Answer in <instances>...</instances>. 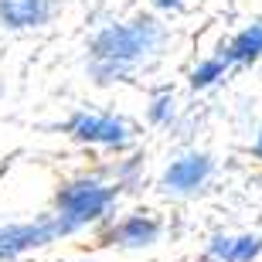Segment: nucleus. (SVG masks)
Wrapping results in <instances>:
<instances>
[{
	"mask_svg": "<svg viewBox=\"0 0 262 262\" xmlns=\"http://www.w3.org/2000/svg\"><path fill=\"white\" fill-rule=\"evenodd\" d=\"M157 41H160V28L150 17H136L129 24H113L92 41V72L102 75V82L109 75H123L146 51L157 48Z\"/></svg>",
	"mask_w": 262,
	"mask_h": 262,
	"instance_id": "obj_1",
	"label": "nucleus"
},
{
	"mask_svg": "<svg viewBox=\"0 0 262 262\" xmlns=\"http://www.w3.org/2000/svg\"><path fill=\"white\" fill-rule=\"evenodd\" d=\"M116 198V187L96 184V181H75L58 194V211L72 228L92 222L109 208V201Z\"/></svg>",
	"mask_w": 262,
	"mask_h": 262,
	"instance_id": "obj_2",
	"label": "nucleus"
},
{
	"mask_svg": "<svg viewBox=\"0 0 262 262\" xmlns=\"http://www.w3.org/2000/svg\"><path fill=\"white\" fill-rule=\"evenodd\" d=\"M72 232V225L65 218H55V222H38V225H10V228H0V259H14L24 249H34V245L51 242L55 235Z\"/></svg>",
	"mask_w": 262,
	"mask_h": 262,
	"instance_id": "obj_3",
	"label": "nucleus"
},
{
	"mask_svg": "<svg viewBox=\"0 0 262 262\" xmlns=\"http://www.w3.org/2000/svg\"><path fill=\"white\" fill-rule=\"evenodd\" d=\"M68 133L89 143H106V146H123L129 140V126L116 116H96V113H78L68 119Z\"/></svg>",
	"mask_w": 262,
	"mask_h": 262,
	"instance_id": "obj_4",
	"label": "nucleus"
},
{
	"mask_svg": "<svg viewBox=\"0 0 262 262\" xmlns=\"http://www.w3.org/2000/svg\"><path fill=\"white\" fill-rule=\"evenodd\" d=\"M208 170H211V160L204 154H187V157H181V160H174V164L167 167L164 187L167 191H194L204 177H208Z\"/></svg>",
	"mask_w": 262,
	"mask_h": 262,
	"instance_id": "obj_5",
	"label": "nucleus"
},
{
	"mask_svg": "<svg viewBox=\"0 0 262 262\" xmlns=\"http://www.w3.org/2000/svg\"><path fill=\"white\" fill-rule=\"evenodd\" d=\"M48 17V0H0V20L7 28H34Z\"/></svg>",
	"mask_w": 262,
	"mask_h": 262,
	"instance_id": "obj_6",
	"label": "nucleus"
},
{
	"mask_svg": "<svg viewBox=\"0 0 262 262\" xmlns=\"http://www.w3.org/2000/svg\"><path fill=\"white\" fill-rule=\"evenodd\" d=\"M157 235H160V225H157L154 218L133 214V218H126V222L113 232V242H119V245H150Z\"/></svg>",
	"mask_w": 262,
	"mask_h": 262,
	"instance_id": "obj_7",
	"label": "nucleus"
},
{
	"mask_svg": "<svg viewBox=\"0 0 262 262\" xmlns=\"http://www.w3.org/2000/svg\"><path fill=\"white\" fill-rule=\"evenodd\" d=\"M259 249H262L259 235H245V238H214L211 255L214 259H225V262H249V259L259 255Z\"/></svg>",
	"mask_w": 262,
	"mask_h": 262,
	"instance_id": "obj_8",
	"label": "nucleus"
},
{
	"mask_svg": "<svg viewBox=\"0 0 262 262\" xmlns=\"http://www.w3.org/2000/svg\"><path fill=\"white\" fill-rule=\"evenodd\" d=\"M259 55H262V24H252L225 48V65L228 61H255Z\"/></svg>",
	"mask_w": 262,
	"mask_h": 262,
	"instance_id": "obj_9",
	"label": "nucleus"
},
{
	"mask_svg": "<svg viewBox=\"0 0 262 262\" xmlns=\"http://www.w3.org/2000/svg\"><path fill=\"white\" fill-rule=\"evenodd\" d=\"M222 68H225V58H211V61H204L201 68H194V75H191V85H194V89L211 85L214 78L222 75Z\"/></svg>",
	"mask_w": 262,
	"mask_h": 262,
	"instance_id": "obj_10",
	"label": "nucleus"
},
{
	"mask_svg": "<svg viewBox=\"0 0 262 262\" xmlns=\"http://www.w3.org/2000/svg\"><path fill=\"white\" fill-rule=\"evenodd\" d=\"M167 116H174V99H170V96H157L154 99V109H150V119L164 123Z\"/></svg>",
	"mask_w": 262,
	"mask_h": 262,
	"instance_id": "obj_11",
	"label": "nucleus"
},
{
	"mask_svg": "<svg viewBox=\"0 0 262 262\" xmlns=\"http://www.w3.org/2000/svg\"><path fill=\"white\" fill-rule=\"evenodd\" d=\"M181 0H157V7H177Z\"/></svg>",
	"mask_w": 262,
	"mask_h": 262,
	"instance_id": "obj_12",
	"label": "nucleus"
},
{
	"mask_svg": "<svg viewBox=\"0 0 262 262\" xmlns=\"http://www.w3.org/2000/svg\"><path fill=\"white\" fill-rule=\"evenodd\" d=\"M255 154H259V157H262V136H259V143H255Z\"/></svg>",
	"mask_w": 262,
	"mask_h": 262,
	"instance_id": "obj_13",
	"label": "nucleus"
}]
</instances>
